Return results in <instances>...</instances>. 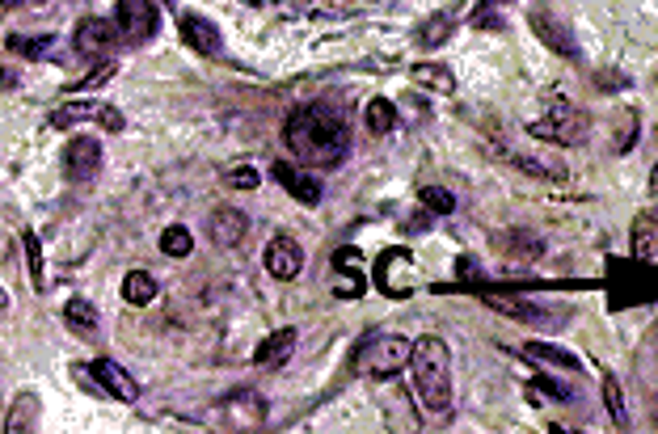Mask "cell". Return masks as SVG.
<instances>
[{"mask_svg":"<svg viewBox=\"0 0 658 434\" xmlns=\"http://www.w3.org/2000/svg\"><path fill=\"white\" fill-rule=\"evenodd\" d=\"M122 300L127 304H153L156 300V279L143 270H132L127 279H122Z\"/></svg>","mask_w":658,"mask_h":434,"instance_id":"9a60e30c","label":"cell"},{"mask_svg":"<svg viewBox=\"0 0 658 434\" xmlns=\"http://www.w3.org/2000/svg\"><path fill=\"white\" fill-rule=\"evenodd\" d=\"M292 350H296V329H279V333H271L262 346H258L253 363H258V367H279Z\"/></svg>","mask_w":658,"mask_h":434,"instance_id":"5bb4252c","label":"cell"},{"mask_svg":"<svg viewBox=\"0 0 658 434\" xmlns=\"http://www.w3.org/2000/svg\"><path fill=\"white\" fill-rule=\"evenodd\" d=\"M93 376H98L101 384H106L110 397H119V401H135L140 397V388H135V380L127 376L122 367H114L110 358H101V363H93Z\"/></svg>","mask_w":658,"mask_h":434,"instance_id":"4fadbf2b","label":"cell"},{"mask_svg":"<svg viewBox=\"0 0 658 434\" xmlns=\"http://www.w3.org/2000/svg\"><path fill=\"white\" fill-rule=\"evenodd\" d=\"M409 355H414V346H409L406 337H397V333L393 337H380V342L367 350V371H372L376 380H384V376H393V371L401 367Z\"/></svg>","mask_w":658,"mask_h":434,"instance_id":"8992f818","label":"cell"},{"mask_svg":"<svg viewBox=\"0 0 658 434\" xmlns=\"http://www.w3.org/2000/svg\"><path fill=\"white\" fill-rule=\"evenodd\" d=\"M283 140L296 161L313 164V169H334L351 153V122L342 119L329 101H308V106L292 110Z\"/></svg>","mask_w":658,"mask_h":434,"instance_id":"7a4b0ae2","label":"cell"},{"mask_svg":"<svg viewBox=\"0 0 658 434\" xmlns=\"http://www.w3.org/2000/svg\"><path fill=\"white\" fill-rule=\"evenodd\" d=\"M532 135L548 143H578L587 135V114L570 106V98H553L548 114L540 122H532Z\"/></svg>","mask_w":658,"mask_h":434,"instance_id":"277c9868","label":"cell"},{"mask_svg":"<svg viewBox=\"0 0 658 434\" xmlns=\"http://www.w3.org/2000/svg\"><path fill=\"white\" fill-rule=\"evenodd\" d=\"M64 321L72 329H80V333H93V329H98V312H93V304H85V300H68Z\"/></svg>","mask_w":658,"mask_h":434,"instance_id":"e0dca14e","label":"cell"},{"mask_svg":"<svg viewBox=\"0 0 658 434\" xmlns=\"http://www.w3.org/2000/svg\"><path fill=\"white\" fill-rule=\"evenodd\" d=\"M650 185H654V190H658V164H654V177H650Z\"/></svg>","mask_w":658,"mask_h":434,"instance_id":"f1b7e54d","label":"cell"},{"mask_svg":"<svg viewBox=\"0 0 658 434\" xmlns=\"http://www.w3.org/2000/svg\"><path fill=\"white\" fill-rule=\"evenodd\" d=\"M414 77H418V85H435V89H443V93H451V77H448V72H439L435 64L418 68Z\"/></svg>","mask_w":658,"mask_h":434,"instance_id":"4316f807","label":"cell"},{"mask_svg":"<svg viewBox=\"0 0 658 434\" xmlns=\"http://www.w3.org/2000/svg\"><path fill=\"white\" fill-rule=\"evenodd\" d=\"M367 131H372V135H388V131H393V101L388 98L367 101Z\"/></svg>","mask_w":658,"mask_h":434,"instance_id":"ac0fdd59","label":"cell"},{"mask_svg":"<svg viewBox=\"0 0 658 434\" xmlns=\"http://www.w3.org/2000/svg\"><path fill=\"white\" fill-rule=\"evenodd\" d=\"M527 358H545V363H553V367L578 371V358H574V355H566L561 346H545V342H532V346H527Z\"/></svg>","mask_w":658,"mask_h":434,"instance_id":"d6986e66","label":"cell"},{"mask_svg":"<svg viewBox=\"0 0 658 434\" xmlns=\"http://www.w3.org/2000/svg\"><path fill=\"white\" fill-rule=\"evenodd\" d=\"M13 51H22L26 59H43V55H55V34H43V38H30V43H17V38H9Z\"/></svg>","mask_w":658,"mask_h":434,"instance_id":"7402d4cb","label":"cell"},{"mask_svg":"<svg viewBox=\"0 0 658 434\" xmlns=\"http://www.w3.org/2000/svg\"><path fill=\"white\" fill-rule=\"evenodd\" d=\"M266 270L274 279H296L304 270V249H300L292 237H274L271 249H266Z\"/></svg>","mask_w":658,"mask_h":434,"instance_id":"ba28073f","label":"cell"},{"mask_svg":"<svg viewBox=\"0 0 658 434\" xmlns=\"http://www.w3.org/2000/svg\"><path fill=\"white\" fill-rule=\"evenodd\" d=\"M114 26L101 22V17H89V22L77 26V51L80 55H106L110 47H114Z\"/></svg>","mask_w":658,"mask_h":434,"instance_id":"9c48e42d","label":"cell"},{"mask_svg":"<svg viewBox=\"0 0 658 434\" xmlns=\"http://www.w3.org/2000/svg\"><path fill=\"white\" fill-rule=\"evenodd\" d=\"M224 182L237 185V190H253L258 185V169H232V174H224Z\"/></svg>","mask_w":658,"mask_h":434,"instance_id":"83f0119b","label":"cell"},{"mask_svg":"<svg viewBox=\"0 0 658 434\" xmlns=\"http://www.w3.org/2000/svg\"><path fill=\"white\" fill-rule=\"evenodd\" d=\"M532 26H536V30H540V38H545V43H548V47H553V51H561V55H570V59H574V55H578V47H574V38H570V34L561 30V26H557V22H548L545 13H536V17H532Z\"/></svg>","mask_w":658,"mask_h":434,"instance_id":"2e32d148","label":"cell"},{"mask_svg":"<svg viewBox=\"0 0 658 434\" xmlns=\"http://www.w3.org/2000/svg\"><path fill=\"white\" fill-rule=\"evenodd\" d=\"M494 5H511V0H494Z\"/></svg>","mask_w":658,"mask_h":434,"instance_id":"4dcf8cb0","label":"cell"},{"mask_svg":"<svg viewBox=\"0 0 658 434\" xmlns=\"http://www.w3.org/2000/svg\"><path fill=\"white\" fill-rule=\"evenodd\" d=\"M245 30H271L279 38L308 30H325L355 17H372L388 9H409L414 0H216Z\"/></svg>","mask_w":658,"mask_h":434,"instance_id":"6da1fadb","label":"cell"},{"mask_svg":"<svg viewBox=\"0 0 658 434\" xmlns=\"http://www.w3.org/2000/svg\"><path fill=\"white\" fill-rule=\"evenodd\" d=\"M274 177L283 182V190H292V195L300 198L304 206H317L321 203V182L317 177H308L304 169H292V164H274Z\"/></svg>","mask_w":658,"mask_h":434,"instance_id":"30bf717a","label":"cell"},{"mask_svg":"<svg viewBox=\"0 0 658 434\" xmlns=\"http://www.w3.org/2000/svg\"><path fill=\"white\" fill-rule=\"evenodd\" d=\"M422 206L435 211V216H448L451 206H456V198H451L448 190H439V185H427V190H422Z\"/></svg>","mask_w":658,"mask_h":434,"instance_id":"cb8c5ba5","label":"cell"},{"mask_svg":"<svg viewBox=\"0 0 658 434\" xmlns=\"http://www.w3.org/2000/svg\"><path fill=\"white\" fill-rule=\"evenodd\" d=\"M156 30V9L148 0H119V34L127 43H143Z\"/></svg>","mask_w":658,"mask_h":434,"instance_id":"5b68a950","label":"cell"},{"mask_svg":"<svg viewBox=\"0 0 658 434\" xmlns=\"http://www.w3.org/2000/svg\"><path fill=\"white\" fill-rule=\"evenodd\" d=\"M409 371H414V388L418 401L427 405L435 418L451 413V358L448 346L439 337H418L414 355H409Z\"/></svg>","mask_w":658,"mask_h":434,"instance_id":"3957f363","label":"cell"},{"mask_svg":"<svg viewBox=\"0 0 658 434\" xmlns=\"http://www.w3.org/2000/svg\"><path fill=\"white\" fill-rule=\"evenodd\" d=\"M207 232H211L216 245H237V240L245 237V216L241 211H232V206H219V211H211Z\"/></svg>","mask_w":658,"mask_h":434,"instance_id":"7c38bea8","label":"cell"},{"mask_svg":"<svg viewBox=\"0 0 658 434\" xmlns=\"http://www.w3.org/2000/svg\"><path fill=\"white\" fill-rule=\"evenodd\" d=\"M448 30H451V17H448V13H439V17H430V22L422 26V43L439 47L443 38H448Z\"/></svg>","mask_w":658,"mask_h":434,"instance_id":"d4e9b609","label":"cell"},{"mask_svg":"<svg viewBox=\"0 0 658 434\" xmlns=\"http://www.w3.org/2000/svg\"><path fill=\"white\" fill-rule=\"evenodd\" d=\"M603 401H608V413H612V422L621 426V430H625V426H629V413H625V401H621V384H616L612 376L603 380Z\"/></svg>","mask_w":658,"mask_h":434,"instance_id":"ffe728a7","label":"cell"},{"mask_svg":"<svg viewBox=\"0 0 658 434\" xmlns=\"http://www.w3.org/2000/svg\"><path fill=\"white\" fill-rule=\"evenodd\" d=\"M161 249L169 253V258H186V253H190V232L182 228V224H174V228H164Z\"/></svg>","mask_w":658,"mask_h":434,"instance_id":"44dd1931","label":"cell"},{"mask_svg":"<svg viewBox=\"0 0 658 434\" xmlns=\"http://www.w3.org/2000/svg\"><path fill=\"white\" fill-rule=\"evenodd\" d=\"M22 245H26V261H30V279L34 287H43V253H38V240H34V232H22Z\"/></svg>","mask_w":658,"mask_h":434,"instance_id":"603a6c76","label":"cell"},{"mask_svg":"<svg viewBox=\"0 0 658 434\" xmlns=\"http://www.w3.org/2000/svg\"><path fill=\"white\" fill-rule=\"evenodd\" d=\"M650 224H654V228H658V206H654V216H650Z\"/></svg>","mask_w":658,"mask_h":434,"instance_id":"f546056e","label":"cell"},{"mask_svg":"<svg viewBox=\"0 0 658 434\" xmlns=\"http://www.w3.org/2000/svg\"><path fill=\"white\" fill-rule=\"evenodd\" d=\"M182 38H186L198 55H219V43H224L216 26L203 22V17H195V13H186V17H182Z\"/></svg>","mask_w":658,"mask_h":434,"instance_id":"8fae6325","label":"cell"},{"mask_svg":"<svg viewBox=\"0 0 658 434\" xmlns=\"http://www.w3.org/2000/svg\"><path fill=\"white\" fill-rule=\"evenodd\" d=\"M98 164H101V143L93 140V135H77V140L68 143L64 169H68V177H72V182L93 177V174H98Z\"/></svg>","mask_w":658,"mask_h":434,"instance_id":"52a82bcc","label":"cell"},{"mask_svg":"<svg viewBox=\"0 0 658 434\" xmlns=\"http://www.w3.org/2000/svg\"><path fill=\"white\" fill-rule=\"evenodd\" d=\"M26 426H34V397H17V409L9 418V430H26Z\"/></svg>","mask_w":658,"mask_h":434,"instance_id":"484cf974","label":"cell"}]
</instances>
